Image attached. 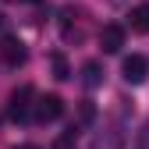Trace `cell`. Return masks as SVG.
Segmentation results:
<instances>
[{
  "instance_id": "cell-5",
  "label": "cell",
  "mask_w": 149,
  "mask_h": 149,
  "mask_svg": "<svg viewBox=\"0 0 149 149\" xmlns=\"http://www.w3.org/2000/svg\"><path fill=\"white\" fill-rule=\"evenodd\" d=\"M29 100H32V85H22L18 92H11L7 117H25V110H29Z\"/></svg>"
},
{
  "instance_id": "cell-1",
  "label": "cell",
  "mask_w": 149,
  "mask_h": 149,
  "mask_svg": "<svg viewBox=\"0 0 149 149\" xmlns=\"http://www.w3.org/2000/svg\"><path fill=\"white\" fill-rule=\"evenodd\" d=\"M64 114V100L57 96V92H50V96H39L36 100V110H32V117L39 121V124H50V121H57Z\"/></svg>"
},
{
  "instance_id": "cell-13",
  "label": "cell",
  "mask_w": 149,
  "mask_h": 149,
  "mask_svg": "<svg viewBox=\"0 0 149 149\" xmlns=\"http://www.w3.org/2000/svg\"><path fill=\"white\" fill-rule=\"evenodd\" d=\"M114 4H117V0H114Z\"/></svg>"
},
{
  "instance_id": "cell-9",
  "label": "cell",
  "mask_w": 149,
  "mask_h": 149,
  "mask_svg": "<svg viewBox=\"0 0 149 149\" xmlns=\"http://www.w3.org/2000/svg\"><path fill=\"white\" fill-rule=\"evenodd\" d=\"M74 139H78V132H74V128H71L68 135H61L57 142H53V149H71V146H74Z\"/></svg>"
},
{
  "instance_id": "cell-12",
  "label": "cell",
  "mask_w": 149,
  "mask_h": 149,
  "mask_svg": "<svg viewBox=\"0 0 149 149\" xmlns=\"http://www.w3.org/2000/svg\"><path fill=\"white\" fill-rule=\"evenodd\" d=\"M29 4H36V0H29Z\"/></svg>"
},
{
  "instance_id": "cell-6",
  "label": "cell",
  "mask_w": 149,
  "mask_h": 149,
  "mask_svg": "<svg viewBox=\"0 0 149 149\" xmlns=\"http://www.w3.org/2000/svg\"><path fill=\"white\" fill-rule=\"evenodd\" d=\"M82 85H85V89L103 85V68H100V61H85V64H82Z\"/></svg>"
},
{
  "instance_id": "cell-7",
  "label": "cell",
  "mask_w": 149,
  "mask_h": 149,
  "mask_svg": "<svg viewBox=\"0 0 149 149\" xmlns=\"http://www.w3.org/2000/svg\"><path fill=\"white\" fill-rule=\"evenodd\" d=\"M128 22H132V32H149V4H135Z\"/></svg>"
},
{
  "instance_id": "cell-11",
  "label": "cell",
  "mask_w": 149,
  "mask_h": 149,
  "mask_svg": "<svg viewBox=\"0 0 149 149\" xmlns=\"http://www.w3.org/2000/svg\"><path fill=\"white\" fill-rule=\"evenodd\" d=\"M18 149H39V146H18Z\"/></svg>"
},
{
  "instance_id": "cell-10",
  "label": "cell",
  "mask_w": 149,
  "mask_h": 149,
  "mask_svg": "<svg viewBox=\"0 0 149 149\" xmlns=\"http://www.w3.org/2000/svg\"><path fill=\"white\" fill-rule=\"evenodd\" d=\"M135 149H149V124L139 132V142H135Z\"/></svg>"
},
{
  "instance_id": "cell-8",
  "label": "cell",
  "mask_w": 149,
  "mask_h": 149,
  "mask_svg": "<svg viewBox=\"0 0 149 149\" xmlns=\"http://www.w3.org/2000/svg\"><path fill=\"white\" fill-rule=\"evenodd\" d=\"M50 64H53V74H57L61 82H68V78H71V68H68V57H64V53H53Z\"/></svg>"
},
{
  "instance_id": "cell-2",
  "label": "cell",
  "mask_w": 149,
  "mask_h": 149,
  "mask_svg": "<svg viewBox=\"0 0 149 149\" xmlns=\"http://www.w3.org/2000/svg\"><path fill=\"white\" fill-rule=\"evenodd\" d=\"M0 61H4L7 68H22L29 61V50L22 39H14V36H4V43H0Z\"/></svg>"
},
{
  "instance_id": "cell-3",
  "label": "cell",
  "mask_w": 149,
  "mask_h": 149,
  "mask_svg": "<svg viewBox=\"0 0 149 149\" xmlns=\"http://www.w3.org/2000/svg\"><path fill=\"white\" fill-rule=\"evenodd\" d=\"M121 74H124V82L142 85V82H146V74H149V61L142 57V53H132V57H124V64H121Z\"/></svg>"
},
{
  "instance_id": "cell-4",
  "label": "cell",
  "mask_w": 149,
  "mask_h": 149,
  "mask_svg": "<svg viewBox=\"0 0 149 149\" xmlns=\"http://www.w3.org/2000/svg\"><path fill=\"white\" fill-rule=\"evenodd\" d=\"M100 46H103V53H121V46H124V29L121 25H103L100 29Z\"/></svg>"
}]
</instances>
